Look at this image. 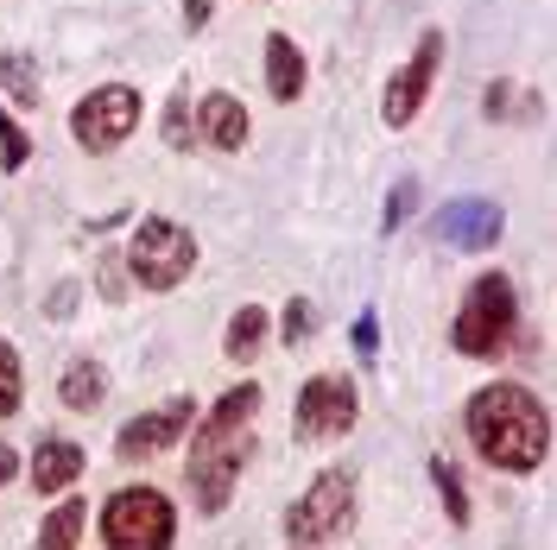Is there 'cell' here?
Masks as SVG:
<instances>
[{
	"label": "cell",
	"instance_id": "7a4b0ae2",
	"mask_svg": "<svg viewBox=\"0 0 557 550\" xmlns=\"http://www.w3.org/2000/svg\"><path fill=\"white\" fill-rule=\"evenodd\" d=\"M462 424H469V443L482 449L494 468H513V475H532L552 449V417L539 405V392H525L513 379L482 386L462 405Z\"/></svg>",
	"mask_w": 557,
	"mask_h": 550
},
{
	"label": "cell",
	"instance_id": "277c9868",
	"mask_svg": "<svg viewBox=\"0 0 557 550\" xmlns=\"http://www.w3.org/2000/svg\"><path fill=\"white\" fill-rule=\"evenodd\" d=\"M177 513L159 487H121L102 507V545L108 550H172Z\"/></svg>",
	"mask_w": 557,
	"mask_h": 550
},
{
	"label": "cell",
	"instance_id": "7402d4cb",
	"mask_svg": "<svg viewBox=\"0 0 557 550\" xmlns=\"http://www.w3.org/2000/svg\"><path fill=\"white\" fill-rule=\"evenodd\" d=\"M311 329H317V310L305 304V298H298V304L285 310V342L298 348V342H305V336H311Z\"/></svg>",
	"mask_w": 557,
	"mask_h": 550
},
{
	"label": "cell",
	"instance_id": "484cf974",
	"mask_svg": "<svg viewBox=\"0 0 557 550\" xmlns=\"http://www.w3.org/2000/svg\"><path fill=\"white\" fill-rule=\"evenodd\" d=\"M507 96H513V89H507V83H494V89H487V114H494V121H507Z\"/></svg>",
	"mask_w": 557,
	"mask_h": 550
},
{
	"label": "cell",
	"instance_id": "5bb4252c",
	"mask_svg": "<svg viewBox=\"0 0 557 550\" xmlns=\"http://www.w3.org/2000/svg\"><path fill=\"white\" fill-rule=\"evenodd\" d=\"M267 89H273V102H298L305 96V51L285 33L267 38Z\"/></svg>",
	"mask_w": 557,
	"mask_h": 550
},
{
	"label": "cell",
	"instance_id": "cb8c5ba5",
	"mask_svg": "<svg viewBox=\"0 0 557 550\" xmlns=\"http://www.w3.org/2000/svg\"><path fill=\"white\" fill-rule=\"evenodd\" d=\"M121 285H127V278H121V266H114V260H102V298H108V304L121 298Z\"/></svg>",
	"mask_w": 557,
	"mask_h": 550
},
{
	"label": "cell",
	"instance_id": "ba28073f",
	"mask_svg": "<svg viewBox=\"0 0 557 550\" xmlns=\"http://www.w3.org/2000/svg\"><path fill=\"white\" fill-rule=\"evenodd\" d=\"M355 417H361V399H355V386H348L343 374H317V379L298 386V417H292L298 443L348 437V430H355Z\"/></svg>",
	"mask_w": 557,
	"mask_h": 550
},
{
	"label": "cell",
	"instance_id": "4316f807",
	"mask_svg": "<svg viewBox=\"0 0 557 550\" xmlns=\"http://www.w3.org/2000/svg\"><path fill=\"white\" fill-rule=\"evenodd\" d=\"M13 475H20V449L0 443V482H13Z\"/></svg>",
	"mask_w": 557,
	"mask_h": 550
},
{
	"label": "cell",
	"instance_id": "30bf717a",
	"mask_svg": "<svg viewBox=\"0 0 557 550\" xmlns=\"http://www.w3.org/2000/svg\"><path fill=\"white\" fill-rule=\"evenodd\" d=\"M190 417H197V399H165L159 412H139L121 437H114V455L121 462H152L159 449H172L184 430H190Z\"/></svg>",
	"mask_w": 557,
	"mask_h": 550
},
{
	"label": "cell",
	"instance_id": "44dd1931",
	"mask_svg": "<svg viewBox=\"0 0 557 550\" xmlns=\"http://www.w3.org/2000/svg\"><path fill=\"white\" fill-rule=\"evenodd\" d=\"M0 159H7V172H20L26 159H33V146H26V134L7 121V108H0Z\"/></svg>",
	"mask_w": 557,
	"mask_h": 550
},
{
	"label": "cell",
	"instance_id": "52a82bcc",
	"mask_svg": "<svg viewBox=\"0 0 557 550\" xmlns=\"http://www.w3.org/2000/svg\"><path fill=\"white\" fill-rule=\"evenodd\" d=\"M139 127V89L127 83H108V89H89L76 114H70V134L83 152H114V146H127Z\"/></svg>",
	"mask_w": 557,
	"mask_h": 550
},
{
	"label": "cell",
	"instance_id": "4fadbf2b",
	"mask_svg": "<svg viewBox=\"0 0 557 550\" xmlns=\"http://www.w3.org/2000/svg\"><path fill=\"white\" fill-rule=\"evenodd\" d=\"M83 462H89V455L70 443V437H45V443L33 449V487L38 493H64V487H76Z\"/></svg>",
	"mask_w": 557,
	"mask_h": 550
},
{
	"label": "cell",
	"instance_id": "9c48e42d",
	"mask_svg": "<svg viewBox=\"0 0 557 550\" xmlns=\"http://www.w3.org/2000/svg\"><path fill=\"white\" fill-rule=\"evenodd\" d=\"M437 64H444V33H424V38H418V51H412V64L386 83V102H381L386 127H412V121H418V108H424V96H431Z\"/></svg>",
	"mask_w": 557,
	"mask_h": 550
},
{
	"label": "cell",
	"instance_id": "ffe728a7",
	"mask_svg": "<svg viewBox=\"0 0 557 550\" xmlns=\"http://www.w3.org/2000/svg\"><path fill=\"white\" fill-rule=\"evenodd\" d=\"M431 475H437V487H444V513H450L456 525H462V518H469V487L456 482V468H450V462H444V455L431 462Z\"/></svg>",
	"mask_w": 557,
	"mask_h": 550
},
{
	"label": "cell",
	"instance_id": "d6986e66",
	"mask_svg": "<svg viewBox=\"0 0 557 550\" xmlns=\"http://www.w3.org/2000/svg\"><path fill=\"white\" fill-rule=\"evenodd\" d=\"M0 76H7V89H13V96H20V102H26V108L38 102V83H33V58H26V51H7V58H0Z\"/></svg>",
	"mask_w": 557,
	"mask_h": 550
},
{
	"label": "cell",
	"instance_id": "603a6c76",
	"mask_svg": "<svg viewBox=\"0 0 557 550\" xmlns=\"http://www.w3.org/2000/svg\"><path fill=\"white\" fill-rule=\"evenodd\" d=\"M412 203H418V184H393V197H386V228H399Z\"/></svg>",
	"mask_w": 557,
	"mask_h": 550
},
{
	"label": "cell",
	"instance_id": "d4e9b609",
	"mask_svg": "<svg viewBox=\"0 0 557 550\" xmlns=\"http://www.w3.org/2000/svg\"><path fill=\"white\" fill-rule=\"evenodd\" d=\"M374 342H381V329H374V316H361V323H355V348L374 354Z\"/></svg>",
	"mask_w": 557,
	"mask_h": 550
},
{
	"label": "cell",
	"instance_id": "e0dca14e",
	"mask_svg": "<svg viewBox=\"0 0 557 550\" xmlns=\"http://www.w3.org/2000/svg\"><path fill=\"white\" fill-rule=\"evenodd\" d=\"M83 538V500H58L38 525V550H76Z\"/></svg>",
	"mask_w": 557,
	"mask_h": 550
},
{
	"label": "cell",
	"instance_id": "9a60e30c",
	"mask_svg": "<svg viewBox=\"0 0 557 550\" xmlns=\"http://www.w3.org/2000/svg\"><path fill=\"white\" fill-rule=\"evenodd\" d=\"M102 392H108V367H102V361H89V354H83V361H70L64 379H58V399H64L70 412H96V405H102Z\"/></svg>",
	"mask_w": 557,
	"mask_h": 550
},
{
	"label": "cell",
	"instance_id": "2e32d148",
	"mask_svg": "<svg viewBox=\"0 0 557 550\" xmlns=\"http://www.w3.org/2000/svg\"><path fill=\"white\" fill-rule=\"evenodd\" d=\"M260 342H267V310H260V304H242V310H235V323H228V336H222V354L247 367V361L260 354Z\"/></svg>",
	"mask_w": 557,
	"mask_h": 550
},
{
	"label": "cell",
	"instance_id": "6da1fadb",
	"mask_svg": "<svg viewBox=\"0 0 557 550\" xmlns=\"http://www.w3.org/2000/svg\"><path fill=\"white\" fill-rule=\"evenodd\" d=\"M260 405H267L260 386H235V392H222V399L209 405L203 430H197V449H190V493H197L203 513H222V507H228L242 468L253 462V443H260V437H253V430H260Z\"/></svg>",
	"mask_w": 557,
	"mask_h": 550
},
{
	"label": "cell",
	"instance_id": "7c38bea8",
	"mask_svg": "<svg viewBox=\"0 0 557 550\" xmlns=\"http://www.w3.org/2000/svg\"><path fill=\"white\" fill-rule=\"evenodd\" d=\"M197 127H203V146L209 152H242L247 146V108L228 96V89H215L197 102Z\"/></svg>",
	"mask_w": 557,
	"mask_h": 550
},
{
	"label": "cell",
	"instance_id": "3957f363",
	"mask_svg": "<svg viewBox=\"0 0 557 550\" xmlns=\"http://www.w3.org/2000/svg\"><path fill=\"white\" fill-rule=\"evenodd\" d=\"M513 329H520V291H513V278L507 273H487L469 285V298L456 310L450 323V348L462 361H494L500 348L513 342Z\"/></svg>",
	"mask_w": 557,
	"mask_h": 550
},
{
	"label": "cell",
	"instance_id": "ac0fdd59",
	"mask_svg": "<svg viewBox=\"0 0 557 550\" xmlns=\"http://www.w3.org/2000/svg\"><path fill=\"white\" fill-rule=\"evenodd\" d=\"M20 399H26V374H20V348L0 336V417L20 412Z\"/></svg>",
	"mask_w": 557,
	"mask_h": 550
},
{
	"label": "cell",
	"instance_id": "5b68a950",
	"mask_svg": "<svg viewBox=\"0 0 557 550\" xmlns=\"http://www.w3.org/2000/svg\"><path fill=\"white\" fill-rule=\"evenodd\" d=\"M190 266H197L190 228H177L172 215H146L134 247H127V273H134V285H146V291H172V285L190 278Z\"/></svg>",
	"mask_w": 557,
	"mask_h": 550
},
{
	"label": "cell",
	"instance_id": "8fae6325",
	"mask_svg": "<svg viewBox=\"0 0 557 550\" xmlns=\"http://www.w3.org/2000/svg\"><path fill=\"white\" fill-rule=\"evenodd\" d=\"M437 241L462 247V253H487V247L500 241V209L482 203V197H469V203H450L437 215Z\"/></svg>",
	"mask_w": 557,
	"mask_h": 550
},
{
	"label": "cell",
	"instance_id": "8992f818",
	"mask_svg": "<svg viewBox=\"0 0 557 550\" xmlns=\"http://www.w3.org/2000/svg\"><path fill=\"white\" fill-rule=\"evenodd\" d=\"M355 525V475L348 468H330V475H317L305 487V500L285 513V532H292V545H323V538H336Z\"/></svg>",
	"mask_w": 557,
	"mask_h": 550
},
{
	"label": "cell",
	"instance_id": "83f0119b",
	"mask_svg": "<svg viewBox=\"0 0 557 550\" xmlns=\"http://www.w3.org/2000/svg\"><path fill=\"white\" fill-rule=\"evenodd\" d=\"M209 20V0H184V26H203Z\"/></svg>",
	"mask_w": 557,
	"mask_h": 550
}]
</instances>
